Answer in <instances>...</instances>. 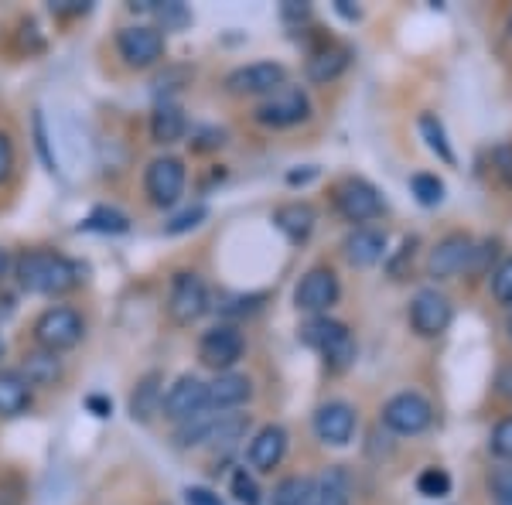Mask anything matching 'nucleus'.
<instances>
[{"mask_svg":"<svg viewBox=\"0 0 512 505\" xmlns=\"http://www.w3.org/2000/svg\"><path fill=\"white\" fill-rule=\"evenodd\" d=\"M14 277H18L21 291L28 294H41V297H59L76 291L82 284V267L72 263L69 256L55 253V250H31L18 256L14 263Z\"/></svg>","mask_w":512,"mask_h":505,"instance_id":"nucleus-1","label":"nucleus"},{"mask_svg":"<svg viewBox=\"0 0 512 505\" xmlns=\"http://www.w3.org/2000/svg\"><path fill=\"white\" fill-rule=\"evenodd\" d=\"M301 342L308 345V349H315L321 359H325L328 372L352 369V362H355V338H352V331L342 325V321L328 318V314H321V318H311L308 325L301 328Z\"/></svg>","mask_w":512,"mask_h":505,"instance_id":"nucleus-2","label":"nucleus"},{"mask_svg":"<svg viewBox=\"0 0 512 505\" xmlns=\"http://www.w3.org/2000/svg\"><path fill=\"white\" fill-rule=\"evenodd\" d=\"M82 335H86V321H82V314L76 308H69V304H55V308L41 311L35 321L38 349L55 352V355L65 349H76L82 342Z\"/></svg>","mask_w":512,"mask_h":505,"instance_id":"nucleus-3","label":"nucleus"},{"mask_svg":"<svg viewBox=\"0 0 512 505\" xmlns=\"http://www.w3.org/2000/svg\"><path fill=\"white\" fill-rule=\"evenodd\" d=\"M256 123L263 127H274V130H287V127H297L311 117V99L304 93L301 86H280L277 93H270L256 106Z\"/></svg>","mask_w":512,"mask_h":505,"instance_id":"nucleus-4","label":"nucleus"},{"mask_svg":"<svg viewBox=\"0 0 512 505\" xmlns=\"http://www.w3.org/2000/svg\"><path fill=\"white\" fill-rule=\"evenodd\" d=\"M383 427L400 437H417L434 424V407L420 393H396L383 403Z\"/></svg>","mask_w":512,"mask_h":505,"instance_id":"nucleus-5","label":"nucleus"},{"mask_svg":"<svg viewBox=\"0 0 512 505\" xmlns=\"http://www.w3.org/2000/svg\"><path fill=\"white\" fill-rule=\"evenodd\" d=\"M205 311H209V291H205L202 277H198L195 270H178L175 277H171V291H168L171 321L188 328V325H195Z\"/></svg>","mask_w":512,"mask_h":505,"instance_id":"nucleus-6","label":"nucleus"},{"mask_svg":"<svg viewBox=\"0 0 512 505\" xmlns=\"http://www.w3.org/2000/svg\"><path fill=\"white\" fill-rule=\"evenodd\" d=\"M335 209L345 222H355V226H369L373 219L383 215V198L369 181L362 178H345L335 185Z\"/></svg>","mask_w":512,"mask_h":505,"instance_id":"nucleus-7","label":"nucleus"},{"mask_svg":"<svg viewBox=\"0 0 512 505\" xmlns=\"http://www.w3.org/2000/svg\"><path fill=\"white\" fill-rule=\"evenodd\" d=\"M117 52L130 69H151L154 62L164 59L161 28H151V24H130V28H120Z\"/></svg>","mask_w":512,"mask_h":505,"instance_id":"nucleus-8","label":"nucleus"},{"mask_svg":"<svg viewBox=\"0 0 512 505\" xmlns=\"http://www.w3.org/2000/svg\"><path fill=\"white\" fill-rule=\"evenodd\" d=\"M243 352H246V338H243V331L233 325L209 328L202 335V342H198V359H202V366H209L216 372H233L236 362L243 359Z\"/></svg>","mask_w":512,"mask_h":505,"instance_id":"nucleus-9","label":"nucleus"},{"mask_svg":"<svg viewBox=\"0 0 512 505\" xmlns=\"http://www.w3.org/2000/svg\"><path fill=\"white\" fill-rule=\"evenodd\" d=\"M144 192L151 198V205L158 209H171L178 202L181 192H185V164L178 157H154L147 164V175H144Z\"/></svg>","mask_w":512,"mask_h":505,"instance_id":"nucleus-10","label":"nucleus"},{"mask_svg":"<svg viewBox=\"0 0 512 505\" xmlns=\"http://www.w3.org/2000/svg\"><path fill=\"white\" fill-rule=\"evenodd\" d=\"M338 294H342V287H338L335 270L315 267V270L304 273L301 284H297L294 304H297V311H308V314H315V318H321V314H328L335 308Z\"/></svg>","mask_w":512,"mask_h":505,"instance_id":"nucleus-11","label":"nucleus"},{"mask_svg":"<svg viewBox=\"0 0 512 505\" xmlns=\"http://www.w3.org/2000/svg\"><path fill=\"white\" fill-rule=\"evenodd\" d=\"M287 82V69L280 62H253L239 65L226 76V89L233 96H270Z\"/></svg>","mask_w":512,"mask_h":505,"instance_id":"nucleus-12","label":"nucleus"},{"mask_svg":"<svg viewBox=\"0 0 512 505\" xmlns=\"http://www.w3.org/2000/svg\"><path fill=\"white\" fill-rule=\"evenodd\" d=\"M454 318L451 301L441 291L427 287V291H417V297L410 301V325L420 338H437L444 335Z\"/></svg>","mask_w":512,"mask_h":505,"instance_id":"nucleus-13","label":"nucleus"},{"mask_svg":"<svg viewBox=\"0 0 512 505\" xmlns=\"http://www.w3.org/2000/svg\"><path fill=\"white\" fill-rule=\"evenodd\" d=\"M472 253H475L472 236H465V233L444 236L441 243H437L434 250H431V256H427V273H431L434 280L458 277L461 270L472 267Z\"/></svg>","mask_w":512,"mask_h":505,"instance_id":"nucleus-14","label":"nucleus"},{"mask_svg":"<svg viewBox=\"0 0 512 505\" xmlns=\"http://www.w3.org/2000/svg\"><path fill=\"white\" fill-rule=\"evenodd\" d=\"M205 407V383L198 376H178L175 386L164 393V403H161V413L175 424H185V420L198 417Z\"/></svg>","mask_w":512,"mask_h":505,"instance_id":"nucleus-15","label":"nucleus"},{"mask_svg":"<svg viewBox=\"0 0 512 505\" xmlns=\"http://www.w3.org/2000/svg\"><path fill=\"white\" fill-rule=\"evenodd\" d=\"M355 424H359V417H355V410L345 400L325 403V407H318V413H315L318 441H325V444H332V447H345V444H349L352 434H355Z\"/></svg>","mask_w":512,"mask_h":505,"instance_id":"nucleus-16","label":"nucleus"},{"mask_svg":"<svg viewBox=\"0 0 512 505\" xmlns=\"http://www.w3.org/2000/svg\"><path fill=\"white\" fill-rule=\"evenodd\" d=\"M345 250V260L352 267L366 270V267H376L379 260L386 256V229L379 226H355L342 243Z\"/></svg>","mask_w":512,"mask_h":505,"instance_id":"nucleus-17","label":"nucleus"},{"mask_svg":"<svg viewBox=\"0 0 512 505\" xmlns=\"http://www.w3.org/2000/svg\"><path fill=\"white\" fill-rule=\"evenodd\" d=\"M250 396H253L250 376H239V372H219L212 383H205V407L216 410V413L243 407Z\"/></svg>","mask_w":512,"mask_h":505,"instance_id":"nucleus-18","label":"nucleus"},{"mask_svg":"<svg viewBox=\"0 0 512 505\" xmlns=\"http://www.w3.org/2000/svg\"><path fill=\"white\" fill-rule=\"evenodd\" d=\"M284 454H287V430L280 424H267L253 434L246 458H250L253 471H263V475H267V471H274L280 461H284Z\"/></svg>","mask_w":512,"mask_h":505,"instance_id":"nucleus-19","label":"nucleus"},{"mask_svg":"<svg viewBox=\"0 0 512 505\" xmlns=\"http://www.w3.org/2000/svg\"><path fill=\"white\" fill-rule=\"evenodd\" d=\"M315 222H318V212L311 209L308 202H287L274 212V226L291 239L294 246L308 243V236L315 233Z\"/></svg>","mask_w":512,"mask_h":505,"instance_id":"nucleus-20","label":"nucleus"},{"mask_svg":"<svg viewBox=\"0 0 512 505\" xmlns=\"http://www.w3.org/2000/svg\"><path fill=\"white\" fill-rule=\"evenodd\" d=\"M185 130H188V120H185V113H181V106L171 103V99H161V103L154 106V113H151L154 144H161V147L178 144V140L185 137Z\"/></svg>","mask_w":512,"mask_h":505,"instance_id":"nucleus-21","label":"nucleus"},{"mask_svg":"<svg viewBox=\"0 0 512 505\" xmlns=\"http://www.w3.org/2000/svg\"><path fill=\"white\" fill-rule=\"evenodd\" d=\"M31 407V386L18 369H0V417H21Z\"/></svg>","mask_w":512,"mask_h":505,"instance_id":"nucleus-22","label":"nucleus"},{"mask_svg":"<svg viewBox=\"0 0 512 505\" xmlns=\"http://www.w3.org/2000/svg\"><path fill=\"white\" fill-rule=\"evenodd\" d=\"M21 376L28 379V386L35 389V386H55L62 379V359L55 352H45V349H38V352H28L24 355V362H21Z\"/></svg>","mask_w":512,"mask_h":505,"instance_id":"nucleus-23","label":"nucleus"},{"mask_svg":"<svg viewBox=\"0 0 512 505\" xmlns=\"http://www.w3.org/2000/svg\"><path fill=\"white\" fill-rule=\"evenodd\" d=\"M161 403H164L161 376L158 372H147V376L137 383L134 396H130V417L140 420V424H147L154 413H161Z\"/></svg>","mask_w":512,"mask_h":505,"instance_id":"nucleus-24","label":"nucleus"},{"mask_svg":"<svg viewBox=\"0 0 512 505\" xmlns=\"http://www.w3.org/2000/svg\"><path fill=\"white\" fill-rule=\"evenodd\" d=\"M352 482L342 468H328L311 488V502L308 505H349Z\"/></svg>","mask_w":512,"mask_h":505,"instance_id":"nucleus-25","label":"nucleus"},{"mask_svg":"<svg viewBox=\"0 0 512 505\" xmlns=\"http://www.w3.org/2000/svg\"><path fill=\"white\" fill-rule=\"evenodd\" d=\"M345 69H349V48H321L308 59V79L318 86L335 82Z\"/></svg>","mask_w":512,"mask_h":505,"instance_id":"nucleus-26","label":"nucleus"},{"mask_svg":"<svg viewBox=\"0 0 512 505\" xmlns=\"http://www.w3.org/2000/svg\"><path fill=\"white\" fill-rule=\"evenodd\" d=\"M420 137L427 140V147H431V154L441 157L444 164H454L458 157H454V147L448 140V130H444V123L434 117V113H420Z\"/></svg>","mask_w":512,"mask_h":505,"instance_id":"nucleus-27","label":"nucleus"},{"mask_svg":"<svg viewBox=\"0 0 512 505\" xmlns=\"http://www.w3.org/2000/svg\"><path fill=\"white\" fill-rule=\"evenodd\" d=\"M82 229L86 233H103V236H123L130 229V219L120 209H110V205H99L82 219Z\"/></svg>","mask_w":512,"mask_h":505,"instance_id":"nucleus-28","label":"nucleus"},{"mask_svg":"<svg viewBox=\"0 0 512 505\" xmlns=\"http://www.w3.org/2000/svg\"><path fill=\"white\" fill-rule=\"evenodd\" d=\"M311 488H315L311 478L291 475V478H284V482H277L270 502H274V505H308L311 502Z\"/></svg>","mask_w":512,"mask_h":505,"instance_id":"nucleus-29","label":"nucleus"},{"mask_svg":"<svg viewBox=\"0 0 512 505\" xmlns=\"http://www.w3.org/2000/svg\"><path fill=\"white\" fill-rule=\"evenodd\" d=\"M410 192L424 209H434V205L444 202V181L437 175H427V171H417L414 178H410Z\"/></svg>","mask_w":512,"mask_h":505,"instance_id":"nucleus-30","label":"nucleus"},{"mask_svg":"<svg viewBox=\"0 0 512 505\" xmlns=\"http://www.w3.org/2000/svg\"><path fill=\"white\" fill-rule=\"evenodd\" d=\"M417 492L424 499H444L451 492V475L444 468H424L417 475Z\"/></svg>","mask_w":512,"mask_h":505,"instance_id":"nucleus-31","label":"nucleus"},{"mask_svg":"<svg viewBox=\"0 0 512 505\" xmlns=\"http://www.w3.org/2000/svg\"><path fill=\"white\" fill-rule=\"evenodd\" d=\"M205 219H209V209H205V205H192V209L178 212L175 219L164 226V233H168V236H181V233H188V229H198Z\"/></svg>","mask_w":512,"mask_h":505,"instance_id":"nucleus-32","label":"nucleus"},{"mask_svg":"<svg viewBox=\"0 0 512 505\" xmlns=\"http://www.w3.org/2000/svg\"><path fill=\"white\" fill-rule=\"evenodd\" d=\"M154 14H158L164 31H178L188 24V11H185V4H178V0H171V4H158V0H154Z\"/></svg>","mask_w":512,"mask_h":505,"instance_id":"nucleus-33","label":"nucleus"},{"mask_svg":"<svg viewBox=\"0 0 512 505\" xmlns=\"http://www.w3.org/2000/svg\"><path fill=\"white\" fill-rule=\"evenodd\" d=\"M233 495L243 505H260V488H256V478L246 468L233 471Z\"/></svg>","mask_w":512,"mask_h":505,"instance_id":"nucleus-34","label":"nucleus"},{"mask_svg":"<svg viewBox=\"0 0 512 505\" xmlns=\"http://www.w3.org/2000/svg\"><path fill=\"white\" fill-rule=\"evenodd\" d=\"M492 294H495V301H499V304L512 308V256L492 273Z\"/></svg>","mask_w":512,"mask_h":505,"instance_id":"nucleus-35","label":"nucleus"},{"mask_svg":"<svg viewBox=\"0 0 512 505\" xmlns=\"http://www.w3.org/2000/svg\"><path fill=\"white\" fill-rule=\"evenodd\" d=\"M489 492H492V499L499 502V505H512V465L492 471Z\"/></svg>","mask_w":512,"mask_h":505,"instance_id":"nucleus-36","label":"nucleus"},{"mask_svg":"<svg viewBox=\"0 0 512 505\" xmlns=\"http://www.w3.org/2000/svg\"><path fill=\"white\" fill-rule=\"evenodd\" d=\"M489 447H492L495 458L512 461V417H506V420H499V424H495Z\"/></svg>","mask_w":512,"mask_h":505,"instance_id":"nucleus-37","label":"nucleus"},{"mask_svg":"<svg viewBox=\"0 0 512 505\" xmlns=\"http://www.w3.org/2000/svg\"><path fill=\"white\" fill-rule=\"evenodd\" d=\"M492 164H495V175H499V181H502V185H506L509 192H512V144L495 147Z\"/></svg>","mask_w":512,"mask_h":505,"instance_id":"nucleus-38","label":"nucleus"},{"mask_svg":"<svg viewBox=\"0 0 512 505\" xmlns=\"http://www.w3.org/2000/svg\"><path fill=\"white\" fill-rule=\"evenodd\" d=\"M185 505H226L219 492L212 488H202V485H188L185 488Z\"/></svg>","mask_w":512,"mask_h":505,"instance_id":"nucleus-39","label":"nucleus"},{"mask_svg":"<svg viewBox=\"0 0 512 505\" xmlns=\"http://www.w3.org/2000/svg\"><path fill=\"white\" fill-rule=\"evenodd\" d=\"M35 147H38L41 161L48 164V171H59V168H55L52 147H48V134H45V117H41V113H35Z\"/></svg>","mask_w":512,"mask_h":505,"instance_id":"nucleus-40","label":"nucleus"},{"mask_svg":"<svg viewBox=\"0 0 512 505\" xmlns=\"http://www.w3.org/2000/svg\"><path fill=\"white\" fill-rule=\"evenodd\" d=\"M11 175H14V144H11V137L0 130V185Z\"/></svg>","mask_w":512,"mask_h":505,"instance_id":"nucleus-41","label":"nucleus"},{"mask_svg":"<svg viewBox=\"0 0 512 505\" xmlns=\"http://www.w3.org/2000/svg\"><path fill=\"white\" fill-rule=\"evenodd\" d=\"M52 11L55 14H86L89 4L86 0H52Z\"/></svg>","mask_w":512,"mask_h":505,"instance_id":"nucleus-42","label":"nucleus"},{"mask_svg":"<svg viewBox=\"0 0 512 505\" xmlns=\"http://www.w3.org/2000/svg\"><path fill=\"white\" fill-rule=\"evenodd\" d=\"M86 407L93 410V417H110V413H113V400H106V396L93 393V396H86Z\"/></svg>","mask_w":512,"mask_h":505,"instance_id":"nucleus-43","label":"nucleus"},{"mask_svg":"<svg viewBox=\"0 0 512 505\" xmlns=\"http://www.w3.org/2000/svg\"><path fill=\"white\" fill-rule=\"evenodd\" d=\"M311 178H318V168H301V171H287V185H308Z\"/></svg>","mask_w":512,"mask_h":505,"instance_id":"nucleus-44","label":"nucleus"},{"mask_svg":"<svg viewBox=\"0 0 512 505\" xmlns=\"http://www.w3.org/2000/svg\"><path fill=\"white\" fill-rule=\"evenodd\" d=\"M335 11L342 14L345 21H359V7H352V0H335Z\"/></svg>","mask_w":512,"mask_h":505,"instance_id":"nucleus-45","label":"nucleus"},{"mask_svg":"<svg viewBox=\"0 0 512 505\" xmlns=\"http://www.w3.org/2000/svg\"><path fill=\"white\" fill-rule=\"evenodd\" d=\"M280 14H284L287 21H291V18L304 21V18H308V7H304V4H294V0H287V4H284V11H280Z\"/></svg>","mask_w":512,"mask_h":505,"instance_id":"nucleus-46","label":"nucleus"},{"mask_svg":"<svg viewBox=\"0 0 512 505\" xmlns=\"http://www.w3.org/2000/svg\"><path fill=\"white\" fill-rule=\"evenodd\" d=\"M499 393L506 396V400H512V366L499 372Z\"/></svg>","mask_w":512,"mask_h":505,"instance_id":"nucleus-47","label":"nucleus"},{"mask_svg":"<svg viewBox=\"0 0 512 505\" xmlns=\"http://www.w3.org/2000/svg\"><path fill=\"white\" fill-rule=\"evenodd\" d=\"M7 267H11V256H7V250L0 246V284H4V277H7Z\"/></svg>","mask_w":512,"mask_h":505,"instance_id":"nucleus-48","label":"nucleus"},{"mask_svg":"<svg viewBox=\"0 0 512 505\" xmlns=\"http://www.w3.org/2000/svg\"><path fill=\"white\" fill-rule=\"evenodd\" d=\"M506 331H509V342H512V314H509V321H506Z\"/></svg>","mask_w":512,"mask_h":505,"instance_id":"nucleus-49","label":"nucleus"},{"mask_svg":"<svg viewBox=\"0 0 512 505\" xmlns=\"http://www.w3.org/2000/svg\"><path fill=\"white\" fill-rule=\"evenodd\" d=\"M0 355H4V338H0Z\"/></svg>","mask_w":512,"mask_h":505,"instance_id":"nucleus-50","label":"nucleus"}]
</instances>
